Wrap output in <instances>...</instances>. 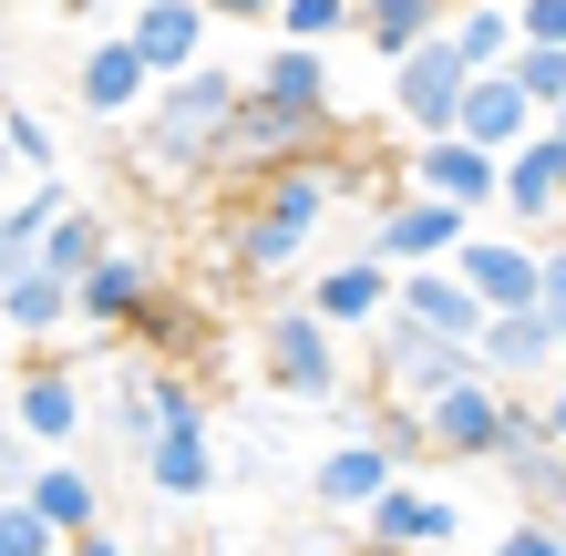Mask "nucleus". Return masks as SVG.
<instances>
[{
	"label": "nucleus",
	"instance_id": "obj_45",
	"mask_svg": "<svg viewBox=\"0 0 566 556\" xmlns=\"http://www.w3.org/2000/svg\"><path fill=\"white\" fill-rule=\"evenodd\" d=\"M556 340H566V331H556Z\"/></svg>",
	"mask_w": 566,
	"mask_h": 556
},
{
	"label": "nucleus",
	"instance_id": "obj_7",
	"mask_svg": "<svg viewBox=\"0 0 566 556\" xmlns=\"http://www.w3.org/2000/svg\"><path fill=\"white\" fill-rule=\"evenodd\" d=\"M505 402L515 391L505 381H463V391H443V402H422V433H432V453H443V464H494V453H505Z\"/></svg>",
	"mask_w": 566,
	"mask_h": 556
},
{
	"label": "nucleus",
	"instance_id": "obj_12",
	"mask_svg": "<svg viewBox=\"0 0 566 556\" xmlns=\"http://www.w3.org/2000/svg\"><path fill=\"white\" fill-rule=\"evenodd\" d=\"M391 484H402V464H391L371 433H340V443H329L319 464H310V495H319L329 515H371Z\"/></svg>",
	"mask_w": 566,
	"mask_h": 556
},
{
	"label": "nucleus",
	"instance_id": "obj_13",
	"mask_svg": "<svg viewBox=\"0 0 566 556\" xmlns=\"http://www.w3.org/2000/svg\"><path fill=\"white\" fill-rule=\"evenodd\" d=\"M412 196H443V207H463V217H484L494 196H505V166L494 155H474L463 135H443V145H412V176H402Z\"/></svg>",
	"mask_w": 566,
	"mask_h": 556
},
{
	"label": "nucleus",
	"instance_id": "obj_17",
	"mask_svg": "<svg viewBox=\"0 0 566 556\" xmlns=\"http://www.w3.org/2000/svg\"><path fill=\"white\" fill-rule=\"evenodd\" d=\"M391 319H412V331H432V340H484V300L453 269H402L391 279Z\"/></svg>",
	"mask_w": 566,
	"mask_h": 556
},
{
	"label": "nucleus",
	"instance_id": "obj_28",
	"mask_svg": "<svg viewBox=\"0 0 566 556\" xmlns=\"http://www.w3.org/2000/svg\"><path fill=\"white\" fill-rule=\"evenodd\" d=\"M505 495H515V515H546V526H566V453H556V443L505 453Z\"/></svg>",
	"mask_w": 566,
	"mask_h": 556
},
{
	"label": "nucleus",
	"instance_id": "obj_25",
	"mask_svg": "<svg viewBox=\"0 0 566 556\" xmlns=\"http://www.w3.org/2000/svg\"><path fill=\"white\" fill-rule=\"evenodd\" d=\"M21 433L31 443H73L83 433V391H73V371L52 350H31V371H21Z\"/></svg>",
	"mask_w": 566,
	"mask_h": 556
},
{
	"label": "nucleus",
	"instance_id": "obj_20",
	"mask_svg": "<svg viewBox=\"0 0 566 556\" xmlns=\"http://www.w3.org/2000/svg\"><path fill=\"white\" fill-rule=\"evenodd\" d=\"M494 217L515 227H546V217H566V145L556 135H536V145H515L505 155V196H494Z\"/></svg>",
	"mask_w": 566,
	"mask_h": 556
},
{
	"label": "nucleus",
	"instance_id": "obj_37",
	"mask_svg": "<svg viewBox=\"0 0 566 556\" xmlns=\"http://www.w3.org/2000/svg\"><path fill=\"white\" fill-rule=\"evenodd\" d=\"M536 310L556 319V331H566V238L546 248V279H536Z\"/></svg>",
	"mask_w": 566,
	"mask_h": 556
},
{
	"label": "nucleus",
	"instance_id": "obj_6",
	"mask_svg": "<svg viewBox=\"0 0 566 556\" xmlns=\"http://www.w3.org/2000/svg\"><path fill=\"white\" fill-rule=\"evenodd\" d=\"M463 93H474V73L443 52V42H422L412 62H391V124H402L412 145H443L453 124H463Z\"/></svg>",
	"mask_w": 566,
	"mask_h": 556
},
{
	"label": "nucleus",
	"instance_id": "obj_36",
	"mask_svg": "<svg viewBox=\"0 0 566 556\" xmlns=\"http://www.w3.org/2000/svg\"><path fill=\"white\" fill-rule=\"evenodd\" d=\"M31 474H42V443H31V433H0V495H31Z\"/></svg>",
	"mask_w": 566,
	"mask_h": 556
},
{
	"label": "nucleus",
	"instance_id": "obj_30",
	"mask_svg": "<svg viewBox=\"0 0 566 556\" xmlns=\"http://www.w3.org/2000/svg\"><path fill=\"white\" fill-rule=\"evenodd\" d=\"M135 340L155 350V361H176V350H196V340H207V310H196L186 289H155V300H145V319H135Z\"/></svg>",
	"mask_w": 566,
	"mask_h": 556
},
{
	"label": "nucleus",
	"instance_id": "obj_15",
	"mask_svg": "<svg viewBox=\"0 0 566 556\" xmlns=\"http://www.w3.org/2000/svg\"><path fill=\"white\" fill-rule=\"evenodd\" d=\"M453 135L474 145V155H494V166H505L515 145H536V135H546V114L525 104V83H515V73H484L474 93H463V124H453Z\"/></svg>",
	"mask_w": 566,
	"mask_h": 556
},
{
	"label": "nucleus",
	"instance_id": "obj_8",
	"mask_svg": "<svg viewBox=\"0 0 566 556\" xmlns=\"http://www.w3.org/2000/svg\"><path fill=\"white\" fill-rule=\"evenodd\" d=\"M391 279H402V269H381L371 248H350V258H329L298 300H310V319H329L340 340H360V331H381V319H391Z\"/></svg>",
	"mask_w": 566,
	"mask_h": 556
},
{
	"label": "nucleus",
	"instance_id": "obj_26",
	"mask_svg": "<svg viewBox=\"0 0 566 556\" xmlns=\"http://www.w3.org/2000/svg\"><path fill=\"white\" fill-rule=\"evenodd\" d=\"M145 484H155L165 505H196L217 484V433H207V422H196V433H155L145 443Z\"/></svg>",
	"mask_w": 566,
	"mask_h": 556
},
{
	"label": "nucleus",
	"instance_id": "obj_23",
	"mask_svg": "<svg viewBox=\"0 0 566 556\" xmlns=\"http://www.w3.org/2000/svg\"><path fill=\"white\" fill-rule=\"evenodd\" d=\"M443 52H453L474 83H484V73H515V11H505V0H453Z\"/></svg>",
	"mask_w": 566,
	"mask_h": 556
},
{
	"label": "nucleus",
	"instance_id": "obj_22",
	"mask_svg": "<svg viewBox=\"0 0 566 556\" xmlns=\"http://www.w3.org/2000/svg\"><path fill=\"white\" fill-rule=\"evenodd\" d=\"M453 0H360V52L371 62H412L422 42H443Z\"/></svg>",
	"mask_w": 566,
	"mask_h": 556
},
{
	"label": "nucleus",
	"instance_id": "obj_21",
	"mask_svg": "<svg viewBox=\"0 0 566 556\" xmlns=\"http://www.w3.org/2000/svg\"><path fill=\"white\" fill-rule=\"evenodd\" d=\"M62 207H73V186H62V176H31L21 196H0V279H21L31 258H42V238L62 227Z\"/></svg>",
	"mask_w": 566,
	"mask_h": 556
},
{
	"label": "nucleus",
	"instance_id": "obj_41",
	"mask_svg": "<svg viewBox=\"0 0 566 556\" xmlns=\"http://www.w3.org/2000/svg\"><path fill=\"white\" fill-rule=\"evenodd\" d=\"M340 556H402V546H371V536H350V546H340Z\"/></svg>",
	"mask_w": 566,
	"mask_h": 556
},
{
	"label": "nucleus",
	"instance_id": "obj_39",
	"mask_svg": "<svg viewBox=\"0 0 566 556\" xmlns=\"http://www.w3.org/2000/svg\"><path fill=\"white\" fill-rule=\"evenodd\" d=\"M207 21H248L258 31V21H279V0H207Z\"/></svg>",
	"mask_w": 566,
	"mask_h": 556
},
{
	"label": "nucleus",
	"instance_id": "obj_11",
	"mask_svg": "<svg viewBox=\"0 0 566 556\" xmlns=\"http://www.w3.org/2000/svg\"><path fill=\"white\" fill-rule=\"evenodd\" d=\"M474 361H484V381H505V391H525V381H546V371H566V340H556V319H546V310H505V319H484V340H474Z\"/></svg>",
	"mask_w": 566,
	"mask_h": 556
},
{
	"label": "nucleus",
	"instance_id": "obj_35",
	"mask_svg": "<svg viewBox=\"0 0 566 556\" xmlns=\"http://www.w3.org/2000/svg\"><path fill=\"white\" fill-rule=\"evenodd\" d=\"M494 556H566V526H546V515H515V526L494 536Z\"/></svg>",
	"mask_w": 566,
	"mask_h": 556
},
{
	"label": "nucleus",
	"instance_id": "obj_40",
	"mask_svg": "<svg viewBox=\"0 0 566 556\" xmlns=\"http://www.w3.org/2000/svg\"><path fill=\"white\" fill-rule=\"evenodd\" d=\"M62 556H124V536H114V526H93V536H73Z\"/></svg>",
	"mask_w": 566,
	"mask_h": 556
},
{
	"label": "nucleus",
	"instance_id": "obj_31",
	"mask_svg": "<svg viewBox=\"0 0 566 556\" xmlns=\"http://www.w3.org/2000/svg\"><path fill=\"white\" fill-rule=\"evenodd\" d=\"M279 42H310V52H329L340 31H360V0H279Z\"/></svg>",
	"mask_w": 566,
	"mask_h": 556
},
{
	"label": "nucleus",
	"instance_id": "obj_3",
	"mask_svg": "<svg viewBox=\"0 0 566 556\" xmlns=\"http://www.w3.org/2000/svg\"><path fill=\"white\" fill-rule=\"evenodd\" d=\"M258 371H269L279 402H340V331L329 319H310V300H269V319H258Z\"/></svg>",
	"mask_w": 566,
	"mask_h": 556
},
{
	"label": "nucleus",
	"instance_id": "obj_18",
	"mask_svg": "<svg viewBox=\"0 0 566 556\" xmlns=\"http://www.w3.org/2000/svg\"><path fill=\"white\" fill-rule=\"evenodd\" d=\"M248 93H269V104H289V114L340 124V73H329V52H310V42H269V52H258V73H248Z\"/></svg>",
	"mask_w": 566,
	"mask_h": 556
},
{
	"label": "nucleus",
	"instance_id": "obj_19",
	"mask_svg": "<svg viewBox=\"0 0 566 556\" xmlns=\"http://www.w3.org/2000/svg\"><path fill=\"white\" fill-rule=\"evenodd\" d=\"M453 526H463V515H453V495H432V484H391V495L371 505V515H360V536H371V546H402V556H432V546H453Z\"/></svg>",
	"mask_w": 566,
	"mask_h": 556
},
{
	"label": "nucleus",
	"instance_id": "obj_42",
	"mask_svg": "<svg viewBox=\"0 0 566 556\" xmlns=\"http://www.w3.org/2000/svg\"><path fill=\"white\" fill-rule=\"evenodd\" d=\"M0 186H11V124H0Z\"/></svg>",
	"mask_w": 566,
	"mask_h": 556
},
{
	"label": "nucleus",
	"instance_id": "obj_33",
	"mask_svg": "<svg viewBox=\"0 0 566 556\" xmlns=\"http://www.w3.org/2000/svg\"><path fill=\"white\" fill-rule=\"evenodd\" d=\"M0 124H11V176H62V145L42 114H0Z\"/></svg>",
	"mask_w": 566,
	"mask_h": 556
},
{
	"label": "nucleus",
	"instance_id": "obj_16",
	"mask_svg": "<svg viewBox=\"0 0 566 556\" xmlns=\"http://www.w3.org/2000/svg\"><path fill=\"white\" fill-rule=\"evenodd\" d=\"M155 269H145V258H124V248H104V258H93V269L73 279V319H93V331H124V340H135V319H145V300H155Z\"/></svg>",
	"mask_w": 566,
	"mask_h": 556
},
{
	"label": "nucleus",
	"instance_id": "obj_1",
	"mask_svg": "<svg viewBox=\"0 0 566 556\" xmlns=\"http://www.w3.org/2000/svg\"><path fill=\"white\" fill-rule=\"evenodd\" d=\"M350 166H360V155H340V145H329V155H298V166L258 176V186H248L238 238H227L238 279H258V289H269V279H289V269H298V248H310L319 227H329V207L350 196Z\"/></svg>",
	"mask_w": 566,
	"mask_h": 556
},
{
	"label": "nucleus",
	"instance_id": "obj_38",
	"mask_svg": "<svg viewBox=\"0 0 566 556\" xmlns=\"http://www.w3.org/2000/svg\"><path fill=\"white\" fill-rule=\"evenodd\" d=\"M536 422H546V443H556V453H566V371H556V381H546V391H536Z\"/></svg>",
	"mask_w": 566,
	"mask_h": 556
},
{
	"label": "nucleus",
	"instance_id": "obj_14",
	"mask_svg": "<svg viewBox=\"0 0 566 556\" xmlns=\"http://www.w3.org/2000/svg\"><path fill=\"white\" fill-rule=\"evenodd\" d=\"M207 0H145L135 21H124V42L145 52V73L155 83H176V73H196V62H207Z\"/></svg>",
	"mask_w": 566,
	"mask_h": 556
},
{
	"label": "nucleus",
	"instance_id": "obj_43",
	"mask_svg": "<svg viewBox=\"0 0 566 556\" xmlns=\"http://www.w3.org/2000/svg\"><path fill=\"white\" fill-rule=\"evenodd\" d=\"M546 135H556V145H566V104H556V114H546Z\"/></svg>",
	"mask_w": 566,
	"mask_h": 556
},
{
	"label": "nucleus",
	"instance_id": "obj_24",
	"mask_svg": "<svg viewBox=\"0 0 566 556\" xmlns=\"http://www.w3.org/2000/svg\"><path fill=\"white\" fill-rule=\"evenodd\" d=\"M0 331H11V340H31V350H52V331H73V289H62L52 269L0 279Z\"/></svg>",
	"mask_w": 566,
	"mask_h": 556
},
{
	"label": "nucleus",
	"instance_id": "obj_5",
	"mask_svg": "<svg viewBox=\"0 0 566 556\" xmlns=\"http://www.w3.org/2000/svg\"><path fill=\"white\" fill-rule=\"evenodd\" d=\"M463 238H474V217H463V207H443V196H412V186H402V207H381L360 248H371L381 269H453Z\"/></svg>",
	"mask_w": 566,
	"mask_h": 556
},
{
	"label": "nucleus",
	"instance_id": "obj_44",
	"mask_svg": "<svg viewBox=\"0 0 566 556\" xmlns=\"http://www.w3.org/2000/svg\"><path fill=\"white\" fill-rule=\"evenodd\" d=\"M505 11H515V0H505Z\"/></svg>",
	"mask_w": 566,
	"mask_h": 556
},
{
	"label": "nucleus",
	"instance_id": "obj_9",
	"mask_svg": "<svg viewBox=\"0 0 566 556\" xmlns=\"http://www.w3.org/2000/svg\"><path fill=\"white\" fill-rule=\"evenodd\" d=\"M453 279L484 300V319H505V310H536V279H546V248L536 238H463V258H453Z\"/></svg>",
	"mask_w": 566,
	"mask_h": 556
},
{
	"label": "nucleus",
	"instance_id": "obj_34",
	"mask_svg": "<svg viewBox=\"0 0 566 556\" xmlns=\"http://www.w3.org/2000/svg\"><path fill=\"white\" fill-rule=\"evenodd\" d=\"M0 556H62V536L31 515V495H0Z\"/></svg>",
	"mask_w": 566,
	"mask_h": 556
},
{
	"label": "nucleus",
	"instance_id": "obj_4",
	"mask_svg": "<svg viewBox=\"0 0 566 556\" xmlns=\"http://www.w3.org/2000/svg\"><path fill=\"white\" fill-rule=\"evenodd\" d=\"M329 145H340V124L289 114V104H269V93H248V104H238V124H227V145H217V176L258 186V176L298 166V155H329Z\"/></svg>",
	"mask_w": 566,
	"mask_h": 556
},
{
	"label": "nucleus",
	"instance_id": "obj_27",
	"mask_svg": "<svg viewBox=\"0 0 566 556\" xmlns=\"http://www.w3.org/2000/svg\"><path fill=\"white\" fill-rule=\"evenodd\" d=\"M31 515H42V526L73 546V536L104 526V484H93L83 464H42V474H31Z\"/></svg>",
	"mask_w": 566,
	"mask_h": 556
},
{
	"label": "nucleus",
	"instance_id": "obj_32",
	"mask_svg": "<svg viewBox=\"0 0 566 556\" xmlns=\"http://www.w3.org/2000/svg\"><path fill=\"white\" fill-rule=\"evenodd\" d=\"M515 83H525V104H536V114H556V104H566V52L515 42Z\"/></svg>",
	"mask_w": 566,
	"mask_h": 556
},
{
	"label": "nucleus",
	"instance_id": "obj_10",
	"mask_svg": "<svg viewBox=\"0 0 566 556\" xmlns=\"http://www.w3.org/2000/svg\"><path fill=\"white\" fill-rule=\"evenodd\" d=\"M73 93H83L93 124H135V114L155 104V73H145V52L124 42V31H104V42L73 62Z\"/></svg>",
	"mask_w": 566,
	"mask_h": 556
},
{
	"label": "nucleus",
	"instance_id": "obj_29",
	"mask_svg": "<svg viewBox=\"0 0 566 556\" xmlns=\"http://www.w3.org/2000/svg\"><path fill=\"white\" fill-rule=\"evenodd\" d=\"M104 248H114V238H104V207H83V196H73V207H62V227L42 238V258H31V269H52L62 289H73V279H83Z\"/></svg>",
	"mask_w": 566,
	"mask_h": 556
},
{
	"label": "nucleus",
	"instance_id": "obj_2",
	"mask_svg": "<svg viewBox=\"0 0 566 556\" xmlns=\"http://www.w3.org/2000/svg\"><path fill=\"white\" fill-rule=\"evenodd\" d=\"M238 104H248V73H227V62H196V73L155 83V104L124 124L135 135V166L145 176H217V145L238 124Z\"/></svg>",
	"mask_w": 566,
	"mask_h": 556
}]
</instances>
